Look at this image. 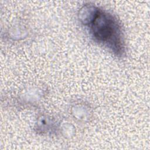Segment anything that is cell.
I'll list each match as a JSON object with an SVG mask.
<instances>
[{
    "mask_svg": "<svg viewBox=\"0 0 150 150\" xmlns=\"http://www.w3.org/2000/svg\"><path fill=\"white\" fill-rule=\"evenodd\" d=\"M90 24L92 33L96 39L110 43L111 47L117 50L121 49L120 32L115 20L111 15L98 9Z\"/></svg>",
    "mask_w": 150,
    "mask_h": 150,
    "instance_id": "6da1fadb",
    "label": "cell"
},
{
    "mask_svg": "<svg viewBox=\"0 0 150 150\" xmlns=\"http://www.w3.org/2000/svg\"><path fill=\"white\" fill-rule=\"evenodd\" d=\"M97 11L98 9L93 6H85L80 11V19L84 24H90Z\"/></svg>",
    "mask_w": 150,
    "mask_h": 150,
    "instance_id": "7a4b0ae2",
    "label": "cell"
}]
</instances>
